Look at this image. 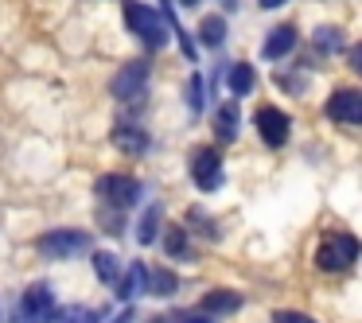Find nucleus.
<instances>
[{"label":"nucleus","instance_id":"1","mask_svg":"<svg viewBox=\"0 0 362 323\" xmlns=\"http://www.w3.org/2000/svg\"><path fill=\"white\" fill-rule=\"evenodd\" d=\"M125 24L148 51H164L168 47V24H164V16H160L156 8H148V4H141V0H125Z\"/></svg>","mask_w":362,"mask_h":323},{"label":"nucleus","instance_id":"2","mask_svg":"<svg viewBox=\"0 0 362 323\" xmlns=\"http://www.w3.org/2000/svg\"><path fill=\"white\" fill-rule=\"evenodd\" d=\"M35 245H40L43 257L66 261V257H82V253L94 249V237H90L86 230H51V234H43Z\"/></svg>","mask_w":362,"mask_h":323},{"label":"nucleus","instance_id":"3","mask_svg":"<svg viewBox=\"0 0 362 323\" xmlns=\"http://www.w3.org/2000/svg\"><path fill=\"white\" fill-rule=\"evenodd\" d=\"M148 78H152V63H148V59H129V63L117 66V74H113L110 94L117 98V102H136V98L148 90Z\"/></svg>","mask_w":362,"mask_h":323},{"label":"nucleus","instance_id":"4","mask_svg":"<svg viewBox=\"0 0 362 323\" xmlns=\"http://www.w3.org/2000/svg\"><path fill=\"white\" fill-rule=\"evenodd\" d=\"M354 257H358V237L354 234H327L320 253H315V265L323 273H343V269L354 265Z\"/></svg>","mask_w":362,"mask_h":323},{"label":"nucleus","instance_id":"5","mask_svg":"<svg viewBox=\"0 0 362 323\" xmlns=\"http://www.w3.org/2000/svg\"><path fill=\"white\" fill-rule=\"evenodd\" d=\"M144 195V187L133 180V175H121V172H110L98 180V199H102L105 206H113V211H129V206H136Z\"/></svg>","mask_w":362,"mask_h":323},{"label":"nucleus","instance_id":"6","mask_svg":"<svg viewBox=\"0 0 362 323\" xmlns=\"http://www.w3.org/2000/svg\"><path fill=\"white\" fill-rule=\"evenodd\" d=\"M20 319H28V323H51L55 319V288H51L47 281L28 284L24 300H20Z\"/></svg>","mask_w":362,"mask_h":323},{"label":"nucleus","instance_id":"7","mask_svg":"<svg viewBox=\"0 0 362 323\" xmlns=\"http://www.w3.org/2000/svg\"><path fill=\"white\" fill-rule=\"evenodd\" d=\"M191 183H195L199 191H218L222 183V152L218 148H199L195 156H191Z\"/></svg>","mask_w":362,"mask_h":323},{"label":"nucleus","instance_id":"8","mask_svg":"<svg viewBox=\"0 0 362 323\" xmlns=\"http://www.w3.org/2000/svg\"><path fill=\"white\" fill-rule=\"evenodd\" d=\"M253 125H257L261 141H265L269 148H284V144H288L292 121H288V113L276 110V105H261V110L253 113Z\"/></svg>","mask_w":362,"mask_h":323},{"label":"nucleus","instance_id":"9","mask_svg":"<svg viewBox=\"0 0 362 323\" xmlns=\"http://www.w3.org/2000/svg\"><path fill=\"white\" fill-rule=\"evenodd\" d=\"M323 113H327L331 121H343V125H358L362 121V94L354 86L335 90V94L323 102Z\"/></svg>","mask_w":362,"mask_h":323},{"label":"nucleus","instance_id":"10","mask_svg":"<svg viewBox=\"0 0 362 323\" xmlns=\"http://www.w3.org/2000/svg\"><path fill=\"white\" fill-rule=\"evenodd\" d=\"M292 47H296V28H292V24H281V28H273V32L265 35V43H261V59L276 63V59H284Z\"/></svg>","mask_w":362,"mask_h":323},{"label":"nucleus","instance_id":"11","mask_svg":"<svg viewBox=\"0 0 362 323\" xmlns=\"http://www.w3.org/2000/svg\"><path fill=\"white\" fill-rule=\"evenodd\" d=\"M245 300H242V292H234V288H214V292H206L203 300H199V312H206V315H230V312H238Z\"/></svg>","mask_w":362,"mask_h":323},{"label":"nucleus","instance_id":"12","mask_svg":"<svg viewBox=\"0 0 362 323\" xmlns=\"http://www.w3.org/2000/svg\"><path fill=\"white\" fill-rule=\"evenodd\" d=\"M238 129H242V110H238V102L218 105V110H214V136H218V144L238 141Z\"/></svg>","mask_w":362,"mask_h":323},{"label":"nucleus","instance_id":"13","mask_svg":"<svg viewBox=\"0 0 362 323\" xmlns=\"http://www.w3.org/2000/svg\"><path fill=\"white\" fill-rule=\"evenodd\" d=\"M113 144H117L125 156H144L152 141H148V133L136 129V125H117V129H113Z\"/></svg>","mask_w":362,"mask_h":323},{"label":"nucleus","instance_id":"14","mask_svg":"<svg viewBox=\"0 0 362 323\" xmlns=\"http://www.w3.org/2000/svg\"><path fill=\"white\" fill-rule=\"evenodd\" d=\"M160 237H164V253L172 261H191V257H195V249H191V242H187L191 234L183 226H168Z\"/></svg>","mask_w":362,"mask_h":323},{"label":"nucleus","instance_id":"15","mask_svg":"<svg viewBox=\"0 0 362 323\" xmlns=\"http://www.w3.org/2000/svg\"><path fill=\"white\" fill-rule=\"evenodd\" d=\"M160 222H164V206H160V203L144 206L141 222H136V242H141V245L160 242Z\"/></svg>","mask_w":362,"mask_h":323},{"label":"nucleus","instance_id":"16","mask_svg":"<svg viewBox=\"0 0 362 323\" xmlns=\"http://www.w3.org/2000/svg\"><path fill=\"white\" fill-rule=\"evenodd\" d=\"M312 47L320 51V55H339V51H346L343 28H331V24L315 28V32H312Z\"/></svg>","mask_w":362,"mask_h":323},{"label":"nucleus","instance_id":"17","mask_svg":"<svg viewBox=\"0 0 362 323\" xmlns=\"http://www.w3.org/2000/svg\"><path fill=\"white\" fill-rule=\"evenodd\" d=\"M144 288H148L152 296H172V292L180 288V276H175L172 269L148 265V269H144Z\"/></svg>","mask_w":362,"mask_h":323},{"label":"nucleus","instance_id":"18","mask_svg":"<svg viewBox=\"0 0 362 323\" xmlns=\"http://www.w3.org/2000/svg\"><path fill=\"white\" fill-rule=\"evenodd\" d=\"M226 86H230V94L234 98H245L253 86H257V74H253V66L250 63H234L226 71Z\"/></svg>","mask_w":362,"mask_h":323},{"label":"nucleus","instance_id":"19","mask_svg":"<svg viewBox=\"0 0 362 323\" xmlns=\"http://www.w3.org/2000/svg\"><path fill=\"white\" fill-rule=\"evenodd\" d=\"M90 261H94V273H98V281H102V284H117V281H121V261H117V253L94 249V253H90Z\"/></svg>","mask_w":362,"mask_h":323},{"label":"nucleus","instance_id":"20","mask_svg":"<svg viewBox=\"0 0 362 323\" xmlns=\"http://www.w3.org/2000/svg\"><path fill=\"white\" fill-rule=\"evenodd\" d=\"M144 269H148L144 261H133V265H129V276H125V281H117V296L121 300H133L136 292L144 288Z\"/></svg>","mask_w":362,"mask_h":323},{"label":"nucleus","instance_id":"21","mask_svg":"<svg viewBox=\"0 0 362 323\" xmlns=\"http://www.w3.org/2000/svg\"><path fill=\"white\" fill-rule=\"evenodd\" d=\"M199 40H203L206 47H222V40H226V20H222V16H206L203 24H199Z\"/></svg>","mask_w":362,"mask_h":323},{"label":"nucleus","instance_id":"22","mask_svg":"<svg viewBox=\"0 0 362 323\" xmlns=\"http://www.w3.org/2000/svg\"><path fill=\"white\" fill-rule=\"evenodd\" d=\"M59 323H98L94 307H66V312H55Z\"/></svg>","mask_w":362,"mask_h":323},{"label":"nucleus","instance_id":"23","mask_svg":"<svg viewBox=\"0 0 362 323\" xmlns=\"http://www.w3.org/2000/svg\"><path fill=\"white\" fill-rule=\"evenodd\" d=\"M187 98H191V113H203V78H199V74H191Z\"/></svg>","mask_w":362,"mask_h":323},{"label":"nucleus","instance_id":"24","mask_svg":"<svg viewBox=\"0 0 362 323\" xmlns=\"http://www.w3.org/2000/svg\"><path fill=\"white\" fill-rule=\"evenodd\" d=\"M276 82H281V90H288V94H304V90H308V82L296 78V74H281Z\"/></svg>","mask_w":362,"mask_h":323},{"label":"nucleus","instance_id":"25","mask_svg":"<svg viewBox=\"0 0 362 323\" xmlns=\"http://www.w3.org/2000/svg\"><path fill=\"white\" fill-rule=\"evenodd\" d=\"M273 323H315L312 315H300V312H276Z\"/></svg>","mask_w":362,"mask_h":323},{"label":"nucleus","instance_id":"26","mask_svg":"<svg viewBox=\"0 0 362 323\" xmlns=\"http://www.w3.org/2000/svg\"><path fill=\"white\" fill-rule=\"evenodd\" d=\"M172 323H211V315L206 312H183V315H175Z\"/></svg>","mask_w":362,"mask_h":323},{"label":"nucleus","instance_id":"27","mask_svg":"<svg viewBox=\"0 0 362 323\" xmlns=\"http://www.w3.org/2000/svg\"><path fill=\"white\" fill-rule=\"evenodd\" d=\"M257 4L269 12V8H281V4H288V0H257Z\"/></svg>","mask_w":362,"mask_h":323},{"label":"nucleus","instance_id":"28","mask_svg":"<svg viewBox=\"0 0 362 323\" xmlns=\"http://www.w3.org/2000/svg\"><path fill=\"white\" fill-rule=\"evenodd\" d=\"M133 319H136V315H133V307H125V312H121L113 323H133Z\"/></svg>","mask_w":362,"mask_h":323},{"label":"nucleus","instance_id":"29","mask_svg":"<svg viewBox=\"0 0 362 323\" xmlns=\"http://www.w3.org/2000/svg\"><path fill=\"white\" fill-rule=\"evenodd\" d=\"M180 4H187V8H195V4H199V0H180Z\"/></svg>","mask_w":362,"mask_h":323}]
</instances>
